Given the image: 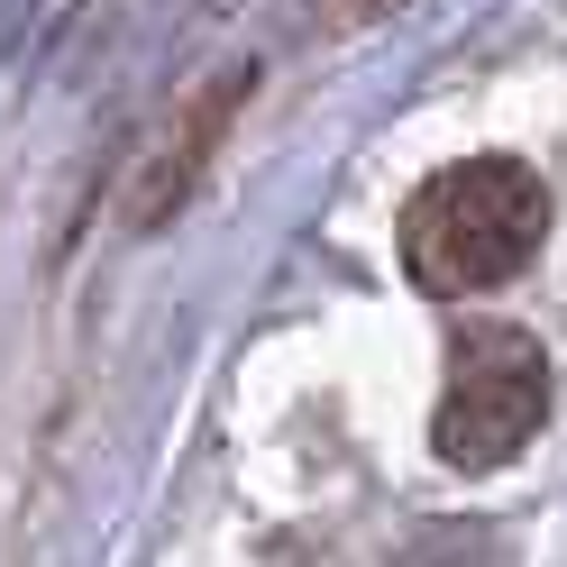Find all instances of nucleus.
Listing matches in <instances>:
<instances>
[{
    "instance_id": "f257e3e1",
    "label": "nucleus",
    "mask_w": 567,
    "mask_h": 567,
    "mask_svg": "<svg viewBox=\"0 0 567 567\" xmlns=\"http://www.w3.org/2000/svg\"><path fill=\"white\" fill-rule=\"evenodd\" d=\"M549 238V184L522 156H467L440 165L431 184L403 202V266L421 293L467 302L513 284Z\"/></svg>"
},
{
    "instance_id": "f03ea898",
    "label": "nucleus",
    "mask_w": 567,
    "mask_h": 567,
    "mask_svg": "<svg viewBox=\"0 0 567 567\" xmlns=\"http://www.w3.org/2000/svg\"><path fill=\"white\" fill-rule=\"evenodd\" d=\"M540 412H549V358H540V339L513 330V321H476V330H457L449 348V394H440V457L449 467H504V457L530 449V431H540Z\"/></svg>"
}]
</instances>
